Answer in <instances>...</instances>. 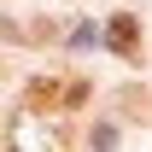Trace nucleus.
I'll return each instance as SVG.
<instances>
[{"label": "nucleus", "mask_w": 152, "mask_h": 152, "mask_svg": "<svg viewBox=\"0 0 152 152\" xmlns=\"http://www.w3.org/2000/svg\"><path fill=\"white\" fill-rule=\"evenodd\" d=\"M53 99H64V82H29V111H47Z\"/></svg>", "instance_id": "obj_2"}, {"label": "nucleus", "mask_w": 152, "mask_h": 152, "mask_svg": "<svg viewBox=\"0 0 152 152\" xmlns=\"http://www.w3.org/2000/svg\"><path fill=\"white\" fill-rule=\"evenodd\" d=\"M105 41H111L117 53H134V47H140V23H134V18H123V12H117V18L105 23Z\"/></svg>", "instance_id": "obj_1"}]
</instances>
